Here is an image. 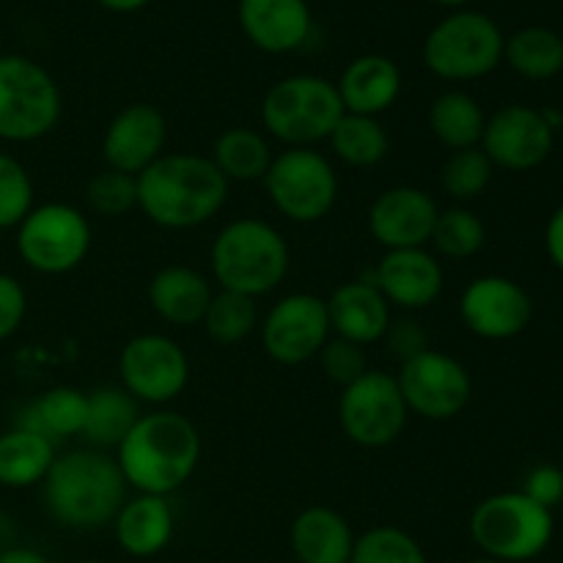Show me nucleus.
<instances>
[{
    "mask_svg": "<svg viewBox=\"0 0 563 563\" xmlns=\"http://www.w3.org/2000/svg\"><path fill=\"white\" fill-rule=\"evenodd\" d=\"M440 207L432 192L412 185L390 187L368 209V231L385 251L427 247L438 223Z\"/></svg>",
    "mask_w": 563,
    "mask_h": 563,
    "instance_id": "obj_18",
    "label": "nucleus"
},
{
    "mask_svg": "<svg viewBox=\"0 0 563 563\" xmlns=\"http://www.w3.org/2000/svg\"><path fill=\"white\" fill-rule=\"evenodd\" d=\"M410 410L394 374L368 368L361 379L341 388V432L361 449H385L405 432Z\"/></svg>",
    "mask_w": 563,
    "mask_h": 563,
    "instance_id": "obj_11",
    "label": "nucleus"
},
{
    "mask_svg": "<svg viewBox=\"0 0 563 563\" xmlns=\"http://www.w3.org/2000/svg\"><path fill=\"white\" fill-rule=\"evenodd\" d=\"M383 341L388 344V350L394 352L401 363L429 350L427 330H423L421 322H416V319H410V317L390 322L388 333H385Z\"/></svg>",
    "mask_w": 563,
    "mask_h": 563,
    "instance_id": "obj_41",
    "label": "nucleus"
},
{
    "mask_svg": "<svg viewBox=\"0 0 563 563\" xmlns=\"http://www.w3.org/2000/svg\"><path fill=\"white\" fill-rule=\"evenodd\" d=\"M146 297L152 311L163 322L174 324V328H190V324L203 322L214 289L207 275H201L198 269L185 267V264H168L152 275Z\"/></svg>",
    "mask_w": 563,
    "mask_h": 563,
    "instance_id": "obj_23",
    "label": "nucleus"
},
{
    "mask_svg": "<svg viewBox=\"0 0 563 563\" xmlns=\"http://www.w3.org/2000/svg\"><path fill=\"white\" fill-rule=\"evenodd\" d=\"M33 209V179L25 165L0 152V231L16 229Z\"/></svg>",
    "mask_w": 563,
    "mask_h": 563,
    "instance_id": "obj_37",
    "label": "nucleus"
},
{
    "mask_svg": "<svg viewBox=\"0 0 563 563\" xmlns=\"http://www.w3.org/2000/svg\"><path fill=\"white\" fill-rule=\"evenodd\" d=\"M168 143V119L148 102H132L110 119L102 135L104 165L137 176L157 163Z\"/></svg>",
    "mask_w": 563,
    "mask_h": 563,
    "instance_id": "obj_17",
    "label": "nucleus"
},
{
    "mask_svg": "<svg viewBox=\"0 0 563 563\" xmlns=\"http://www.w3.org/2000/svg\"><path fill=\"white\" fill-rule=\"evenodd\" d=\"M330 330L352 344H377L390 328V306L368 278L346 280L328 297Z\"/></svg>",
    "mask_w": 563,
    "mask_h": 563,
    "instance_id": "obj_21",
    "label": "nucleus"
},
{
    "mask_svg": "<svg viewBox=\"0 0 563 563\" xmlns=\"http://www.w3.org/2000/svg\"><path fill=\"white\" fill-rule=\"evenodd\" d=\"M262 181L269 203L291 223H319L339 201V174L317 148H284Z\"/></svg>",
    "mask_w": 563,
    "mask_h": 563,
    "instance_id": "obj_9",
    "label": "nucleus"
},
{
    "mask_svg": "<svg viewBox=\"0 0 563 563\" xmlns=\"http://www.w3.org/2000/svg\"><path fill=\"white\" fill-rule=\"evenodd\" d=\"M504 60L526 80H550L563 71V38L553 27H520L506 38Z\"/></svg>",
    "mask_w": 563,
    "mask_h": 563,
    "instance_id": "obj_31",
    "label": "nucleus"
},
{
    "mask_svg": "<svg viewBox=\"0 0 563 563\" xmlns=\"http://www.w3.org/2000/svg\"><path fill=\"white\" fill-rule=\"evenodd\" d=\"M42 487L49 517L69 531H99L113 526L130 489L115 456L97 449H77L55 456Z\"/></svg>",
    "mask_w": 563,
    "mask_h": 563,
    "instance_id": "obj_3",
    "label": "nucleus"
},
{
    "mask_svg": "<svg viewBox=\"0 0 563 563\" xmlns=\"http://www.w3.org/2000/svg\"><path fill=\"white\" fill-rule=\"evenodd\" d=\"M60 113V88L42 64L25 55H0V141H38L58 126Z\"/></svg>",
    "mask_w": 563,
    "mask_h": 563,
    "instance_id": "obj_8",
    "label": "nucleus"
},
{
    "mask_svg": "<svg viewBox=\"0 0 563 563\" xmlns=\"http://www.w3.org/2000/svg\"><path fill=\"white\" fill-rule=\"evenodd\" d=\"M478 146L495 168L526 174L550 157L555 132L544 121L542 110L531 104H506L487 119Z\"/></svg>",
    "mask_w": 563,
    "mask_h": 563,
    "instance_id": "obj_15",
    "label": "nucleus"
},
{
    "mask_svg": "<svg viewBox=\"0 0 563 563\" xmlns=\"http://www.w3.org/2000/svg\"><path fill=\"white\" fill-rule=\"evenodd\" d=\"M240 27L264 53H291L308 42L313 16L306 0H240Z\"/></svg>",
    "mask_w": 563,
    "mask_h": 563,
    "instance_id": "obj_20",
    "label": "nucleus"
},
{
    "mask_svg": "<svg viewBox=\"0 0 563 563\" xmlns=\"http://www.w3.org/2000/svg\"><path fill=\"white\" fill-rule=\"evenodd\" d=\"M350 563H429L421 542L405 528L374 526L355 537Z\"/></svg>",
    "mask_w": 563,
    "mask_h": 563,
    "instance_id": "obj_35",
    "label": "nucleus"
},
{
    "mask_svg": "<svg viewBox=\"0 0 563 563\" xmlns=\"http://www.w3.org/2000/svg\"><path fill=\"white\" fill-rule=\"evenodd\" d=\"M484 242H487V225H484V220L473 209L451 207L440 209L429 245H434L438 256L465 262V258H473L482 251Z\"/></svg>",
    "mask_w": 563,
    "mask_h": 563,
    "instance_id": "obj_34",
    "label": "nucleus"
},
{
    "mask_svg": "<svg viewBox=\"0 0 563 563\" xmlns=\"http://www.w3.org/2000/svg\"><path fill=\"white\" fill-rule=\"evenodd\" d=\"M544 247H548L550 262L563 273V203L550 214L548 229H544Z\"/></svg>",
    "mask_w": 563,
    "mask_h": 563,
    "instance_id": "obj_43",
    "label": "nucleus"
},
{
    "mask_svg": "<svg viewBox=\"0 0 563 563\" xmlns=\"http://www.w3.org/2000/svg\"><path fill=\"white\" fill-rule=\"evenodd\" d=\"M330 335L328 300L311 291L280 297L262 319L264 352L280 366H300L317 357Z\"/></svg>",
    "mask_w": 563,
    "mask_h": 563,
    "instance_id": "obj_14",
    "label": "nucleus"
},
{
    "mask_svg": "<svg viewBox=\"0 0 563 563\" xmlns=\"http://www.w3.org/2000/svg\"><path fill=\"white\" fill-rule=\"evenodd\" d=\"M401 82L405 80H401V69L396 60H390L388 55L368 53L346 64L335 88H339L341 104H344L346 113L379 119L385 110L396 104L401 93Z\"/></svg>",
    "mask_w": 563,
    "mask_h": 563,
    "instance_id": "obj_22",
    "label": "nucleus"
},
{
    "mask_svg": "<svg viewBox=\"0 0 563 563\" xmlns=\"http://www.w3.org/2000/svg\"><path fill=\"white\" fill-rule=\"evenodd\" d=\"M335 82L319 75H291L262 99V124L286 148H313L328 141L344 115Z\"/></svg>",
    "mask_w": 563,
    "mask_h": 563,
    "instance_id": "obj_6",
    "label": "nucleus"
},
{
    "mask_svg": "<svg viewBox=\"0 0 563 563\" xmlns=\"http://www.w3.org/2000/svg\"><path fill=\"white\" fill-rule=\"evenodd\" d=\"M0 563H53L47 559V555H42L38 550H31V548H11L5 550V553H0Z\"/></svg>",
    "mask_w": 563,
    "mask_h": 563,
    "instance_id": "obj_45",
    "label": "nucleus"
},
{
    "mask_svg": "<svg viewBox=\"0 0 563 563\" xmlns=\"http://www.w3.org/2000/svg\"><path fill=\"white\" fill-rule=\"evenodd\" d=\"M396 383L407 410L423 421H451L471 405L473 396L471 372L454 355L432 346L401 363Z\"/></svg>",
    "mask_w": 563,
    "mask_h": 563,
    "instance_id": "obj_12",
    "label": "nucleus"
},
{
    "mask_svg": "<svg viewBox=\"0 0 563 563\" xmlns=\"http://www.w3.org/2000/svg\"><path fill=\"white\" fill-rule=\"evenodd\" d=\"M86 412L88 394L69 388V385H58V388L44 390V394L27 407L25 416L16 421V427L31 429V432H38L47 440H53V443H58V440L82 434Z\"/></svg>",
    "mask_w": 563,
    "mask_h": 563,
    "instance_id": "obj_29",
    "label": "nucleus"
},
{
    "mask_svg": "<svg viewBox=\"0 0 563 563\" xmlns=\"http://www.w3.org/2000/svg\"><path fill=\"white\" fill-rule=\"evenodd\" d=\"M520 493H526L539 506L553 511L563 500V471L555 465H537L526 476Z\"/></svg>",
    "mask_w": 563,
    "mask_h": 563,
    "instance_id": "obj_42",
    "label": "nucleus"
},
{
    "mask_svg": "<svg viewBox=\"0 0 563 563\" xmlns=\"http://www.w3.org/2000/svg\"><path fill=\"white\" fill-rule=\"evenodd\" d=\"M460 317L478 339L509 341L526 333L533 317V302L517 280L506 275H482L462 291Z\"/></svg>",
    "mask_w": 563,
    "mask_h": 563,
    "instance_id": "obj_16",
    "label": "nucleus"
},
{
    "mask_svg": "<svg viewBox=\"0 0 563 563\" xmlns=\"http://www.w3.org/2000/svg\"><path fill=\"white\" fill-rule=\"evenodd\" d=\"M176 531L174 506L163 495L126 498L113 520V537L132 559H154L170 544Z\"/></svg>",
    "mask_w": 563,
    "mask_h": 563,
    "instance_id": "obj_24",
    "label": "nucleus"
},
{
    "mask_svg": "<svg viewBox=\"0 0 563 563\" xmlns=\"http://www.w3.org/2000/svg\"><path fill=\"white\" fill-rule=\"evenodd\" d=\"M493 174L495 165L489 163L482 146L462 148V152H451L449 159L443 163L440 185H443L445 196H451L454 201H473V198H478L487 190Z\"/></svg>",
    "mask_w": 563,
    "mask_h": 563,
    "instance_id": "obj_36",
    "label": "nucleus"
},
{
    "mask_svg": "<svg viewBox=\"0 0 563 563\" xmlns=\"http://www.w3.org/2000/svg\"><path fill=\"white\" fill-rule=\"evenodd\" d=\"M229 181L201 154H163L137 174V209L154 225L190 231L209 223L229 198Z\"/></svg>",
    "mask_w": 563,
    "mask_h": 563,
    "instance_id": "obj_2",
    "label": "nucleus"
},
{
    "mask_svg": "<svg viewBox=\"0 0 563 563\" xmlns=\"http://www.w3.org/2000/svg\"><path fill=\"white\" fill-rule=\"evenodd\" d=\"M77 563H104V561H93V559H88V561H77Z\"/></svg>",
    "mask_w": 563,
    "mask_h": 563,
    "instance_id": "obj_49",
    "label": "nucleus"
},
{
    "mask_svg": "<svg viewBox=\"0 0 563 563\" xmlns=\"http://www.w3.org/2000/svg\"><path fill=\"white\" fill-rule=\"evenodd\" d=\"M506 36L482 11H454L423 38V64L449 82L482 80L504 60Z\"/></svg>",
    "mask_w": 563,
    "mask_h": 563,
    "instance_id": "obj_7",
    "label": "nucleus"
},
{
    "mask_svg": "<svg viewBox=\"0 0 563 563\" xmlns=\"http://www.w3.org/2000/svg\"><path fill=\"white\" fill-rule=\"evenodd\" d=\"M328 141L335 157L350 168H374L390 152V137L383 121L372 119V115L344 113Z\"/></svg>",
    "mask_w": 563,
    "mask_h": 563,
    "instance_id": "obj_32",
    "label": "nucleus"
},
{
    "mask_svg": "<svg viewBox=\"0 0 563 563\" xmlns=\"http://www.w3.org/2000/svg\"><path fill=\"white\" fill-rule=\"evenodd\" d=\"M368 280L383 291L388 306L423 311L443 295L445 273L432 251L405 247V251H385Z\"/></svg>",
    "mask_w": 563,
    "mask_h": 563,
    "instance_id": "obj_19",
    "label": "nucleus"
},
{
    "mask_svg": "<svg viewBox=\"0 0 563 563\" xmlns=\"http://www.w3.org/2000/svg\"><path fill=\"white\" fill-rule=\"evenodd\" d=\"M141 401L126 394L121 385H108L88 394V412L82 438L91 443V449L110 451L119 449L121 440L132 432V427L141 418Z\"/></svg>",
    "mask_w": 563,
    "mask_h": 563,
    "instance_id": "obj_27",
    "label": "nucleus"
},
{
    "mask_svg": "<svg viewBox=\"0 0 563 563\" xmlns=\"http://www.w3.org/2000/svg\"><path fill=\"white\" fill-rule=\"evenodd\" d=\"M102 9L108 11H115V14H132V11H141L146 9L152 0H97Z\"/></svg>",
    "mask_w": 563,
    "mask_h": 563,
    "instance_id": "obj_46",
    "label": "nucleus"
},
{
    "mask_svg": "<svg viewBox=\"0 0 563 563\" xmlns=\"http://www.w3.org/2000/svg\"><path fill=\"white\" fill-rule=\"evenodd\" d=\"M201 324L214 344H242L258 328V300L236 291H214Z\"/></svg>",
    "mask_w": 563,
    "mask_h": 563,
    "instance_id": "obj_33",
    "label": "nucleus"
},
{
    "mask_svg": "<svg viewBox=\"0 0 563 563\" xmlns=\"http://www.w3.org/2000/svg\"><path fill=\"white\" fill-rule=\"evenodd\" d=\"M291 253L284 234L267 220L236 218L218 231L209 251L214 284L253 300L278 289L289 275Z\"/></svg>",
    "mask_w": 563,
    "mask_h": 563,
    "instance_id": "obj_4",
    "label": "nucleus"
},
{
    "mask_svg": "<svg viewBox=\"0 0 563 563\" xmlns=\"http://www.w3.org/2000/svg\"><path fill=\"white\" fill-rule=\"evenodd\" d=\"M432 3L445 5V9H462V5L471 3V0H432Z\"/></svg>",
    "mask_w": 563,
    "mask_h": 563,
    "instance_id": "obj_47",
    "label": "nucleus"
},
{
    "mask_svg": "<svg viewBox=\"0 0 563 563\" xmlns=\"http://www.w3.org/2000/svg\"><path fill=\"white\" fill-rule=\"evenodd\" d=\"M273 157V148L262 132L251 130V126H229L218 135L209 159L225 176L229 185L231 181L247 185V181L264 179Z\"/></svg>",
    "mask_w": 563,
    "mask_h": 563,
    "instance_id": "obj_30",
    "label": "nucleus"
},
{
    "mask_svg": "<svg viewBox=\"0 0 563 563\" xmlns=\"http://www.w3.org/2000/svg\"><path fill=\"white\" fill-rule=\"evenodd\" d=\"M289 544L297 563H350L355 533L341 511L308 506L291 522Z\"/></svg>",
    "mask_w": 563,
    "mask_h": 563,
    "instance_id": "obj_25",
    "label": "nucleus"
},
{
    "mask_svg": "<svg viewBox=\"0 0 563 563\" xmlns=\"http://www.w3.org/2000/svg\"><path fill=\"white\" fill-rule=\"evenodd\" d=\"M115 462L130 489L170 498L190 482L201 462V434L187 416L159 407L137 418L115 449Z\"/></svg>",
    "mask_w": 563,
    "mask_h": 563,
    "instance_id": "obj_1",
    "label": "nucleus"
},
{
    "mask_svg": "<svg viewBox=\"0 0 563 563\" xmlns=\"http://www.w3.org/2000/svg\"><path fill=\"white\" fill-rule=\"evenodd\" d=\"M467 563H498V561H493V559H484V555H482V559H473V561H467Z\"/></svg>",
    "mask_w": 563,
    "mask_h": 563,
    "instance_id": "obj_48",
    "label": "nucleus"
},
{
    "mask_svg": "<svg viewBox=\"0 0 563 563\" xmlns=\"http://www.w3.org/2000/svg\"><path fill=\"white\" fill-rule=\"evenodd\" d=\"M86 201L102 218H121L137 209V176L104 168L88 181Z\"/></svg>",
    "mask_w": 563,
    "mask_h": 563,
    "instance_id": "obj_38",
    "label": "nucleus"
},
{
    "mask_svg": "<svg viewBox=\"0 0 563 563\" xmlns=\"http://www.w3.org/2000/svg\"><path fill=\"white\" fill-rule=\"evenodd\" d=\"M427 121L432 135L451 152L478 146L484 126H487V115H484L482 104L467 91H460V88H451V91L434 97L432 104H429Z\"/></svg>",
    "mask_w": 563,
    "mask_h": 563,
    "instance_id": "obj_28",
    "label": "nucleus"
},
{
    "mask_svg": "<svg viewBox=\"0 0 563 563\" xmlns=\"http://www.w3.org/2000/svg\"><path fill=\"white\" fill-rule=\"evenodd\" d=\"M91 223L71 203L49 201L33 207L16 225V253L42 275H66L80 267L91 251Z\"/></svg>",
    "mask_w": 563,
    "mask_h": 563,
    "instance_id": "obj_10",
    "label": "nucleus"
},
{
    "mask_svg": "<svg viewBox=\"0 0 563 563\" xmlns=\"http://www.w3.org/2000/svg\"><path fill=\"white\" fill-rule=\"evenodd\" d=\"M317 357L324 377L339 385V388H346V385H352L368 372L366 346L352 344V341L339 339V335H330V341L322 346Z\"/></svg>",
    "mask_w": 563,
    "mask_h": 563,
    "instance_id": "obj_39",
    "label": "nucleus"
},
{
    "mask_svg": "<svg viewBox=\"0 0 563 563\" xmlns=\"http://www.w3.org/2000/svg\"><path fill=\"white\" fill-rule=\"evenodd\" d=\"M16 539H20V528L16 520L5 509H0V553L16 548Z\"/></svg>",
    "mask_w": 563,
    "mask_h": 563,
    "instance_id": "obj_44",
    "label": "nucleus"
},
{
    "mask_svg": "<svg viewBox=\"0 0 563 563\" xmlns=\"http://www.w3.org/2000/svg\"><path fill=\"white\" fill-rule=\"evenodd\" d=\"M27 313V295L14 275L0 273V341L11 339L20 330Z\"/></svg>",
    "mask_w": 563,
    "mask_h": 563,
    "instance_id": "obj_40",
    "label": "nucleus"
},
{
    "mask_svg": "<svg viewBox=\"0 0 563 563\" xmlns=\"http://www.w3.org/2000/svg\"><path fill=\"white\" fill-rule=\"evenodd\" d=\"M471 539L484 559L498 563H526L550 548L555 533L553 511L526 493H498L473 509Z\"/></svg>",
    "mask_w": 563,
    "mask_h": 563,
    "instance_id": "obj_5",
    "label": "nucleus"
},
{
    "mask_svg": "<svg viewBox=\"0 0 563 563\" xmlns=\"http://www.w3.org/2000/svg\"><path fill=\"white\" fill-rule=\"evenodd\" d=\"M121 388L141 405L165 407L185 394L190 383L187 352L163 333H141L119 355Z\"/></svg>",
    "mask_w": 563,
    "mask_h": 563,
    "instance_id": "obj_13",
    "label": "nucleus"
},
{
    "mask_svg": "<svg viewBox=\"0 0 563 563\" xmlns=\"http://www.w3.org/2000/svg\"><path fill=\"white\" fill-rule=\"evenodd\" d=\"M55 456V443L44 434L22 427L9 429L0 434V487H36L47 478Z\"/></svg>",
    "mask_w": 563,
    "mask_h": 563,
    "instance_id": "obj_26",
    "label": "nucleus"
}]
</instances>
